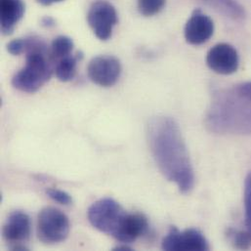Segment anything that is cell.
<instances>
[{
    "mask_svg": "<svg viewBox=\"0 0 251 251\" xmlns=\"http://www.w3.org/2000/svg\"><path fill=\"white\" fill-rule=\"evenodd\" d=\"M41 23H42V25L45 26V27H52V26H54L56 25L54 19L51 18V17H44L42 19Z\"/></svg>",
    "mask_w": 251,
    "mask_h": 251,
    "instance_id": "cell-23",
    "label": "cell"
},
{
    "mask_svg": "<svg viewBox=\"0 0 251 251\" xmlns=\"http://www.w3.org/2000/svg\"><path fill=\"white\" fill-rule=\"evenodd\" d=\"M205 126L217 134H251V101L232 89L216 93L205 117Z\"/></svg>",
    "mask_w": 251,
    "mask_h": 251,
    "instance_id": "cell-2",
    "label": "cell"
},
{
    "mask_svg": "<svg viewBox=\"0 0 251 251\" xmlns=\"http://www.w3.org/2000/svg\"><path fill=\"white\" fill-rule=\"evenodd\" d=\"M31 223L29 216L23 211H14L8 217L2 235L5 241L12 245L13 251H27L23 243L28 241L30 237Z\"/></svg>",
    "mask_w": 251,
    "mask_h": 251,
    "instance_id": "cell-10",
    "label": "cell"
},
{
    "mask_svg": "<svg viewBox=\"0 0 251 251\" xmlns=\"http://www.w3.org/2000/svg\"><path fill=\"white\" fill-rule=\"evenodd\" d=\"M218 12L237 21L244 20L247 16L245 8L237 0H202Z\"/></svg>",
    "mask_w": 251,
    "mask_h": 251,
    "instance_id": "cell-15",
    "label": "cell"
},
{
    "mask_svg": "<svg viewBox=\"0 0 251 251\" xmlns=\"http://www.w3.org/2000/svg\"><path fill=\"white\" fill-rule=\"evenodd\" d=\"M126 213L117 201L111 198H104L90 205L87 211V218L95 229L113 236Z\"/></svg>",
    "mask_w": 251,
    "mask_h": 251,
    "instance_id": "cell-5",
    "label": "cell"
},
{
    "mask_svg": "<svg viewBox=\"0 0 251 251\" xmlns=\"http://www.w3.org/2000/svg\"><path fill=\"white\" fill-rule=\"evenodd\" d=\"M245 213L247 231L251 235V171L245 180Z\"/></svg>",
    "mask_w": 251,
    "mask_h": 251,
    "instance_id": "cell-19",
    "label": "cell"
},
{
    "mask_svg": "<svg viewBox=\"0 0 251 251\" xmlns=\"http://www.w3.org/2000/svg\"><path fill=\"white\" fill-rule=\"evenodd\" d=\"M87 75L93 83L102 87H111L121 77L122 64L114 56H97L89 62Z\"/></svg>",
    "mask_w": 251,
    "mask_h": 251,
    "instance_id": "cell-7",
    "label": "cell"
},
{
    "mask_svg": "<svg viewBox=\"0 0 251 251\" xmlns=\"http://www.w3.org/2000/svg\"><path fill=\"white\" fill-rule=\"evenodd\" d=\"M25 54V65L15 74L12 85L19 91L34 93L51 78L55 63L47 44L39 37H36Z\"/></svg>",
    "mask_w": 251,
    "mask_h": 251,
    "instance_id": "cell-3",
    "label": "cell"
},
{
    "mask_svg": "<svg viewBox=\"0 0 251 251\" xmlns=\"http://www.w3.org/2000/svg\"><path fill=\"white\" fill-rule=\"evenodd\" d=\"M37 3L43 5V6H49V5H52L54 3H59V2H62L64 0H35Z\"/></svg>",
    "mask_w": 251,
    "mask_h": 251,
    "instance_id": "cell-24",
    "label": "cell"
},
{
    "mask_svg": "<svg viewBox=\"0 0 251 251\" xmlns=\"http://www.w3.org/2000/svg\"><path fill=\"white\" fill-rule=\"evenodd\" d=\"M114 251H132V249L128 247L127 244H123L122 246H118L117 248H115Z\"/></svg>",
    "mask_w": 251,
    "mask_h": 251,
    "instance_id": "cell-25",
    "label": "cell"
},
{
    "mask_svg": "<svg viewBox=\"0 0 251 251\" xmlns=\"http://www.w3.org/2000/svg\"><path fill=\"white\" fill-rule=\"evenodd\" d=\"M229 238L231 239L234 247L239 250H249L251 247V235L247 231L229 230Z\"/></svg>",
    "mask_w": 251,
    "mask_h": 251,
    "instance_id": "cell-18",
    "label": "cell"
},
{
    "mask_svg": "<svg viewBox=\"0 0 251 251\" xmlns=\"http://www.w3.org/2000/svg\"><path fill=\"white\" fill-rule=\"evenodd\" d=\"M206 64L211 71L218 75H232L238 71L240 66L238 51L228 43H218L208 51Z\"/></svg>",
    "mask_w": 251,
    "mask_h": 251,
    "instance_id": "cell-9",
    "label": "cell"
},
{
    "mask_svg": "<svg viewBox=\"0 0 251 251\" xmlns=\"http://www.w3.org/2000/svg\"><path fill=\"white\" fill-rule=\"evenodd\" d=\"M149 222L141 213H126L113 237L122 244H131L148 232Z\"/></svg>",
    "mask_w": 251,
    "mask_h": 251,
    "instance_id": "cell-12",
    "label": "cell"
},
{
    "mask_svg": "<svg viewBox=\"0 0 251 251\" xmlns=\"http://www.w3.org/2000/svg\"><path fill=\"white\" fill-rule=\"evenodd\" d=\"M80 58H82V55L80 53H77L76 55L71 54L58 60L55 63L54 70L56 77L62 82H68L72 80L75 75L76 66Z\"/></svg>",
    "mask_w": 251,
    "mask_h": 251,
    "instance_id": "cell-14",
    "label": "cell"
},
{
    "mask_svg": "<svg viewBox=\"0 0 251 251\" xmlns=\"http://www.w3.org/2000/svg\"><path fill=\"white\" fill-rule=\"evenodd\" d=\"M238 96L251 101V81L241 83L232 89Z\"/></svg>",
    "mask_w": 251,
    "mask_h": 251,
    "instance_id": "cell-21",
    "label": "cell"
},
{
    "mask_svg": "<svg viewBox=\"0 0 251 251\" xmlns=\"http://www.w3.org/2000/svg\"><path fill=\"white\" fill-rule=\"evenodd\" d=\"M7 51L13 56H19L24 53V39L17 38L7 44Z\"/></svg>",
    "mask_w": 251,
    "mask_h": 251,
    "instance_id": "cell-22",
    "label": "cell"
},
{
    "mask_svg": "<svg viewBox=\"0 0 251 251\" xmlns=\"http://www.w3.org/2000/svg\"><path fill=\"white\" fill-rule=\"evenodd\" d=\"M87 23L100 40H109L119 23L117 9L107 0H96L89 7Z\"/></svg>",
    "mask_w": 251,
    "mask_h": 251,
    "instance_id": "cell-6",
    "label": "cell"
},
{
    "mask_svg": "<svg viewBox=\"0 0 251 251\" xmlns=\"http://www.w3.org/2000/svg\"><path fill=\"white\" fill-rule=\"evenodd\" d=\"M214 33V23L210 17L196 10L187 21L184 28L186 41L191 45H201L207 42Z\"/></svg>",
    "mask_w": 251,
    "mask_h": 251,
    "instance_id": "cell-11",
    "label": "cell"
},
{
    "mask_svg": "<svg viewBox=\"0 0 251 251\" xmlns=\"http://www.w3.org/2000/svg\"><path fill=\"white\" fill-rule=\"evenodd\" d=\"M146 135L154 162L164 178L175 183L181 193H190L195 187V171L178 124L169 117L152 118Z\"/></svg>",
    "mask_w": 251,
    "mask_h": 251,
    "instance_id": "cell-1",
    "label": "cell"
},
{
    "mask_svg": "<svg viewBox=\"0 0 251 251\" xmlns=\"http://www.w3.org/2000/svg\"><path fill=\"white\" fill-rule=\"evenodd\" d=\"M25 12L23 0H0L1 31L5 35L11 34L15 26L22 20Z\"/></svg>",
    "mask_w": 251,
    "mask_h": 251,
    "instance_id": "cell-13",
    "label": "cell"
},
{
    "mask_svg": "<svg viewBox=\"0 0 251 251\" xmlns=\"http://www.w3.org/2000/svg\"><path fill=\"white\" fill-rule=\"evenodd\" d=\"M71 230L68 216L58 208L45 207L37 216V237L46 245H55L64 242Z\"/></svg>",
    "mask_w": 251,
    "mask_h": 251,
    "instance_id": "cell-4",
    "label": "cell"
},
{
    "mask_svg": "<svg viewBox=\"0 0 251 251\" xmlns=\"http://www.w3.org/2000/svg\"><path fill=\"white\" fill-rule=\"evenodd\" d=\"M46 194L51 200L63 205H70L73 202V199L71 195L65 191L51 188L46 191Z\"/></svg>",
    "mask_w": 251,
    "mask_h": 251,
    "instance_id": "cell-20",
    "label": "cell"
},
{
    "mask_svg": "<svg viewBox=\"0 0 251 251\" xmlns=\"http://www.w3.org/2000/svg\"><path fill=\"white\" fill-rule=\"evenodd\" d=\"M163 251H208L209 245L204 235L197 229L180 232L171 227L161 243Z\"/></svg>",
    "mask_w": 251,
    "mask_h": 251,
    "instance_id": "cell-8",
    "label": "cell"
},
{
    "mask_svg": "<svg viewBox=\"0 0 251 251\" xmlns=\"http://www.w3.org/2000/svg\"><path fill=\"white\" fill-rule=\"evenodd\" d=\"M74 47L75 44L71 37L66 35H60L56 37L50 46V53L54 63L64 57L71 55Z\"/></svg>",
    "mask_w": 251,
    "mask_h": 251,
    "instance_id": "cell-16",
    "label": "cell"
},
{
    "mask_svg": "<svg viewBox=\"0 0 251 251\" xmlns=\"http://www.w3.org/2000/svg\"><path fill=\"white\" fill-rule=\"evenodd\" d=\"M138 11L145 17H152L158 14L165 6L166 0H137Z\"/></svg>",
    "mask_w": 251,
    "mask_h": 251,
    "instance_id": "cell-17",
    "label": "cell"
}]
</instances>
